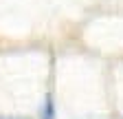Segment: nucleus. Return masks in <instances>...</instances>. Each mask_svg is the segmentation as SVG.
<instances>
[{
    "mask_svg": "<svg viewBox=\"0 0 123 119\" xmlns=\"http://www.w3.org/2000/svg\"><path fill=\"white\" fill-rule=\"evenodd\" d=\"M44 119H51V99H46V115Z\"/></svg>",
    "mask_w": 123,
    "mask_h": 119,
    "instance_id": "obj_1",
    "label": "nucleus"
},
{
    "mask_svg": "<svg viewBox=\"0 0 123 119\" xmlns=\"http://www.w3.org/2000/svg\"><path fill=\"white\" fill-rule=\"evenodd\" d=\"M0 119H24V117H0Z\"/></svg>",
    "mask_w": 123,
    "mask_h": 119,
    "instance_id": "obj_2",
    "label": "nucleus"
}]
</instances>
